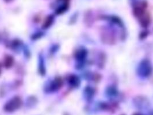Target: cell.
<instances>
[{
    "label": "cell",
    "mask_w": 153,
    "mask_h": 115,
    "mask_svg": "<svg viewBox=\"0 0 153 115\" xmlns=\"http://www.w3.org/2000/svg\"><path fill=\"white\" fill-rule=\"evenodd\" d=\"M69 82L73 86H77L79 84V79L76 76H72L71 77H70Z\"/></svg>",
    "instance_id": "7"
},
{
    "label": "cell",
    "mask_w": 153,
    "mask_h": 115,
    "mask_svg": "<svg viewBox=\"0 0 153 115\" xmlns=\"http://www.w3.org/2000/svg\"><path fill=\"white\" fill-rule=\"evenodd\" d=\"M56 2L57 5L55 9L56 14L62 15L69 9L70 0H56Z\"/></svg>",
    "instance_id": "3"
},
{
    "label": "cell",
    "mask_w": 153,
    "mask_h": 115,
    "mask_svg": "<svg viewBox=\"0 0 153 115\" xmlns=\"http://www.w3.org/2000/svg\"><path fill=\"white\" fill-rule=\"evenodd\" d=\"M1 65H0V74H1Z\"/></svg>",
    "instance_id": "9"
},
{
    "label": "cell",
    "mask_w": 153,
    "mask_h": 115,
    "mask_svg": "<svg viewBox=\"0 0 153 115\" xmlns=\"http://www.w3.org/2000/svg\"><path fill=\"white\" fill-rule=\"evenodd\" d=\"M23 101L19 96H15L9 100L4 106V110L7 112H13L22 107Z\"/></svg>",
    "instance_id": "1"
},
{
    "label": "cell",
    "mask_w": 153,
    "mask_h": 115,
    "mask_svg": "<svg viewBox=\"0 0 153 115\" xmlns=\"http://www.w3.org/2000/svg\"><path fill=\"white\" fill-rule=\"evenodd\" d=\"M13 63H14V60L13 58L9 55L7 56L4 60V65L7 68H10L13 65Z\"/></svg>",
    "instance_id": "6"
},
{
    "label": "cell",
    "mask_w": 153,
    "mask_h": 115,
    "mask_svg": "<svg viewBox=\"0 0 153 115\" xmlns=\"http://www.w3.org/2000/svg\"><path fill=\"white\" fill-rule=\"evenodd\" d=\"M5 2H7V3H10V2H13V1H14L15 0H4Z\"/></svg>",
    "instance_id": "8"
},
{
    "label": "cell",
    "mask_w": 153,
    "mask_h": 115,
    "mask_svg": "<svg viewBox=\"0 0 153 115\" xmlns=\"http://www.w3.org/2000/svg\"><path fill=\"white\" fill-rule=\"evenodd\" d=\"M62 80L61 78H56L51 84V88L53 91H57L60 89L62 86Z\"/></svg>",
    "instance_id": "4"
},
{
    "label": "cell",
    "mask_w": 153,
    "mask_h": 115,
    "mask_svg": "<svg viewBox=\"0 0 153 115\" xmlns=\"http://www.w3.org/2000/svg\"><path fill=\"white\" fill-rule=\"evenodd\" d=\"M138 71L139 75L142 77L149 76L152 71V66L150 62L148 60H143L141 62L138 67Z\"/></svg>",
    "instance_id": "2"
},
{
    "label": "cell",
    "mask_w": 153,
    "mask_h": 115,
    "mask_svg": "<svg viewBox=\"0 0 153 115\" xmlns=\"http://www.w3.org/2000/svg\"><path fill=\"white\" fill-rule=\"evenodd\" d=\"M54 20V17L53 15H48L45 19L44 23H43V27L45 28H47L51 26L53 23Z\"/></svg>",
    "instance_id": "5"
}]
</instances>
